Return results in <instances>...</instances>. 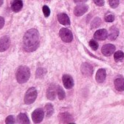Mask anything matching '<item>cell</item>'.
<instances>
[{"instance_id": "484cf974", "label": "cell", "mask_w": 124, "mask_h": 124, "mask_svg": "<svg viewBox=\"0 0 124 124\" xmlns=\"http://www.w3.org/2000/svg\"><path fill=\"white\" fill-rule=\"evenodd\" d=\"M109 3L112 8H116L119 5V0H109Z\"/></svg>"}, {"instance_id": "ba28073f", "label": "cell", "mask_w": 124, "mask_h": 124, "mask_svg": "<svg viewBox=\"0 0 124 124\" xmlns=\"http://www.w3.org/2000/svg\"><path fill=\"white\" fill-rule=\"evenodd\" d=\"M62 81H63L64 86L67 89H71L74 86L73 78L70 75H64L62 78Z\"/></svg>"}, {"instance_id": "d6986e66", "label": "cell", "mask_w": 124, "mask_h": 124, "mask_svg": "<svg viewBox=\"0 0 124 124\" xmlns=\"http://www.w3.org/2000/svg\"><path fill=\"white\" fill-rule=\"evenodd\" d=\"M17 123H18L26 124V123H30V121H29V119L26 114L20 113L17 117Z\"/></svg>"}, {"instance_id": "83f0119b", "label": "cell", "mask_w": 124, "mask_h": 124, "mask_svg": "<svg viewBox=\"0 0 124 124\" xmlns=\"http://www.w3.org/2000/svg\"><path fill=\"white\" fill-rule=\"evenodd\" d=\"M5 123H6L7 124H13V123H15V118H14V116H13V115H10V116H8V117L6 118Z\"/></svg>"}, {"instance_id": "ffe728a7", "label": "cell", "mask_w": 124, "mask_h": 124, "mask_svg": "<svg viewBox=\"0 0 124 124\" xmlns=\"http://www.w3.org/2000/svg\"><path fill=\"white\" fill-rule=\"evenodd\" d=\"M45 112L47 117H50L53 113V107L51 104H47L45 107Z\"/></svg>"}, {"instance_id": "5b68a950", "label": "cell", "mask_w": 124, "mask_h": 124, "mask_svg": "<svg viewBox=\"0 0 124 124\" xmlns=\"http://www.w3.org/2000/svg\"><path fill=\"white\" fill-rule=\"evenodd\" d=\"M44 115H45V113H44V111L42 109L39 108V109H35L32 112V115H31L33 122L35 123H39L43 120Z\"/></svg>"}, {"instance_id": "e0dca14e", "label": "cell", "mask_w": 124, "mask_h": 124, "mask_svg": "<svg viewBox=\"0 0 124 124\" xmlns=\"http://www.w3.org/2000/svg\"><path fill=\"white\" fill-rule=\"evenodd\" d=\"M11 8L16 13L19 12L23 8V2H22V0H13V2H12Z\"/></svg>"}, {"instance_id": "7c38bea8", "label": "cell", "mask_w": 124, "mask_h": 124, "mask_svg": "<svg viewBox=\"0 0 124 124\" xmlns=\"http://www.w3.org/2000/svg\"><path fill=\"white\" fill-rule=\"evenodd\" d=\"M57 94V86L55 85H50L47 91V98L51 101L54 100Z\"/></svg>"}, {"instance_id": "44dd1931", "label": "cell", "mask_w": 124, "mask_h": 124, "mask_svg": "<svg viewBox=\"0 0 124 124\" xmlns=\"http://www.w3.org/2000/svg\"><path fill=\"white\" fill-rule=\"evenodd\" d=\"M124 58V53L123 51L121 50H118L117 51L115 55H114V59L116 62H118V61H120L123 59Z\"/></svg>"}, {"instance_id": "4316f807", "label": "cell", "mask_w": 124, "mask_h": 124, "mask_svg": "<svg viewBox=\"0 0 124 124\" xmlns=\"http://www.w3.org/2000/svg\"><path fill=\"white\" fill-rule=\"evenodd\" d=\"M42 11H43L44 16H45L46 18H47V17L50 16V8H49L47 6H46V5L43 6V8H42Z\"/></svg>"}, {"instance_id": "30bf717a", "label": "cell", "mask_w": 124, "mask_h": 124, "mask_svg": "<svg viewBox=\"0 0 124 124\" xmlns=\"http://www.w3.org/2000/svg\"><path fill=\"white\" fill-rule=\"evenodd\" d=\"M115 50V47L112 44H105L101 48V53L106 56L111 55Z\"/></svg>"}, {"instance_id": "6da1fadb", "label": "cell", "mask_w": 124, "mask_h": 124, "mask_svg": "<svg viewBox=\"0 0 124 124\" xmlns=\"http://www.w3.org/2000/svg\"><path fill=\"white\" fill-rule=\"evenodd\" d=\"M39 44L38 31L31 29L27 31L23 36V48L27 52H33L37 49Z\"/></svg>"}, {"instance_id": "7402d4cb", "label": "cell", "mask_w": 124, "mask_h": 124, "mask_svg": "<svg viewBox=\"0 0 124 124\" xmlns=\"http://www.w3.org/2000/svg\"><path fill=\"white\" fill-rule=\"evenodd\" d=\"M57 95L60 100H62L65 98V92L61 86H57Z\"/></svg>"}, {"instance_id": "4fadbf2b", "label": "cell", "mask_w": 124, "mask_h": 124, "mask_svg": "<svg viewBox=\"0 0 124 124\" xmlns=\"http://www.w3.org/2000/svg\"><path fill=\"white\" fill-rule=\"evenodd\" d=\"M58 21L64 26H69L70 24V20L69 16L66 13H60L58 15Z\"/></svg>"}, {"instance_id": "f1b7e54d", "label": "cell", "mask_w": 124, "mask_h": 124, "mask_svg": "<svg viewBox=\"0 0 124 124\" xmlns=\"http://www.w3.org/2000/svg\"><path fill=\"white\" fill-rule=\"evenodd\" d=\"M115 20V16L112 14H108L105 16V21L107 22H112Z\"/></svg>"}, {"instance_id": "277c9868", "label": "cell", "mask_w": 124, "mask_h": 124, "mask_svg": "<svg viewBox=\"0 0 124 124\" xmlns=\"http://www.w3.org/2000/svg\"><path fill=\"white\" fill-rule=\"evenodd\" d=\"M59 36L61 39L65 42H71L73 39L72 31L67 28L61 29V30L59 31Z\"/></svg>"}, {"instance_id": "1f68e13d", "label": "cell", "mask_w": 124, "mask_h": 124, "mask_svg": "<svg viewBox=\"0 0 124 124\" xmlns=\"http://www.w3.org/2000/svg\"><path fill=\"white\" fill-rule=\"evenodd\" d=\"M75 3H85L88 0H74Z\"/></svg>"}, {"instance_id": "cb8c5ba5", "label": "cell", "mask_w": 124, "mask_h": 124, "mask_svg": "<svg viewBox=\"0 0 124 124\" xmlns=\"http://www.w3.org/2000/svg\"><path fill=\"white\" fill-rule=\"evenodd\" d=\"M46 73V70H45L44 68H38L36 72V77L37 78H42Z\"/></svg>"}, {"instance_id": "52a82bcc", "label": "cell", "mask_w": 124, "mask_h": 124, "mask_svg": "<svg viewBox=\"0 0 124 124\" xmlns=\"http://www.w3.org/2000/svg\"><path fill=\"white\" fill-rule=\"evenodd\" d=\"M10 40L8 36H3L0 38V52H4L10 47Z\"/></svg>"}, {"instance_id": "7a4b0ae2", "label": "cell", "mask_w": 124, "mask_h": 124, "mask_svg": "<svg viewBox=\"0 0 124 124\" xmlns=\"http://www.w3.org/2000/svg\"><path fill=\"white\" fill-rule=\"evenodd\" d=\"M30 70L26 66L20 67L16 72V79L18 83L23 84L26 83L30 78Z\"/></svg>"}, {"instance_id": "8992f818", "label": "cell", "mask_w": 124, "mask_h": 124, "mask_svg": "<svg viewBox=\"0 0 124 124\" xmlns=\"http://www.w3.org/2000/svg\"><path fill=\"white\" fill-rule=\"evenodd\" d=\"M81 72L83 75L86 76V77H91L93 73V67L91 64H89L88 63H83L82 65H81Z\"/></svg>"}, {"instance_id": "d6a6232c", "label": "cell", "mask_w": 124, "mask_h": 124, "mask_svg": "<svg viewBox=\"0 0 124 124\" xmlns=\"http://www.w3.org/2000/svg\"><path fill=\"white\" fill-rule=\"evenodd\" d=\"M3 4V0H0V7H1Z\"/></svg>"}, {"instance_id": "5bb4252c", "label": "cell", "mask_w": 124, "mask_h": 124, "mask_svg": "<svg viewBox=\"0 0 124 124\" xmlns=\"http://www.w3.org/2000/svg\"><path fill=\"white\" fill-rule=\"evenodd\" d=\"M94 38L98 40H104L107 37V31L106 29H99L94 33Z\"/></svg>"}, {"instance_id": "ac0fdd59", "label": "cell", "mask_w": 124, "mask_h": 124, "mask_svg": "<svg viewBox=\"0 0 124 124\" xmlns=\"http://www.w3.org/2000/svg\"><path fill=\"white\" fill-rule=\"evenodd\" d=\"M119 34V31L115 26H112L109 29L108 38L109 40H115Z\"/></svg>"}, {"instance_id": "f546056e", "label": "cell", "mask_w": 124, "mask_h": 124, "mask_svg": "<svg viewBox=\"0 0 124 124\" xmlns=\"http://www.w3.org/2000/svg\"><path fill=\"white\" fill-rule=\"evenodd\" d=\"M94 3L99 7H102L104 5V0H93Z\"/></svg>"}, {"instance_id": "603a6c76", "label": "cell", "mask_w": 124, "mask_h": 124, "mask_svg": "<svg viewBox=\"0 0 124 124\" xmlns=\"http://www.w3.org/2000/svg\"><path fill=\"white\" fill-rule=\"evenodd\" d=\"M101 24V19L99 18H95L91 23V29H95L99 26V25Z\"/></svg>"}, {"instance_id": "d4e9b609", "label": "cell", "mask_w": 124, "mask_h": 124, "mask_svg": "<svg viewBox=\"0 0 124 124\" xmlns=\"http://www.w3.org/2000/svg\"><path fill=\"white\" fill-rule=\"evenodd\" d=\"M89 45L91 47V49L93 50H96L98 49V47H99L98 43L95 40H93V39H92V40H91L89 42Z\"/></svg>"}, {"instance_id": "4dcf8cb0", "label": "cell", "mask_w": 124, "mask_h": 124, "mask_svg": "<svg viewBox=\"0 0 124 124\" xmlns=\"http://www.w3.org/2000/svg\"><path fill=\"white\" fill-rule=\"evenodd\" d=\"M4 25H5V19H4V18L0 16V29H2Z\"/></svg>"}, {"instance_id": "2e32d148", "label": "cell", "mask_w": 124, "mask_h": 124, "mask_svg": "<svg viewBox=\"0 0 124 124\" xmlns=\"http://www.w3.org/2000/svg\"><path fill=\"white\" fill-rule=\"evenodd\" d=\"M107 74H106V70L104 69H100L97 71L96 75V80L99 83H102L105 78H106Z\"/></svg>"}, {"instance_id": "8fae6325", "label": "cell", "mask_w": 124, "mask_h": 124, "mask_svg": "<svg viewBox=\"0 0 124 124\" xmlns=\"http://www.w3.org/2000/svg\"><path fill=\"white\" fill-rule=\"evenodd\" d=\"M88 10V7L86 5H80L75 8L74 14L76 16H81L84 15Z\"/></svg>"}, {"instance_id": "3957f363", "label": "cell", "mask_w": 124, "mask_h": 124, "mask_svg": "<svg viewBox=\"0 0 124 124\" xmlns=\"http://www.w3.org/2000/svg\"><path fill=\"white\" fill-rule=\"evenodd\" d=\"M37 91L35 88H30L26 93L24 96V102L26 104H32L37 99Z\"/></svg>"}, {"instance_id": "9a60e30c", "label": "cell", "mask_w": 124, "mask_h": 124, "mask_svg": "<svg viewBox=\"0 0 124 124\" xmlns=\"http://www.w3.org/2000/svg\"><path fill=\"white\" fill-rule=\"evenodd\" d=\"M115 89L118 91H124V78L122 77H118L115 80L114 82Z\"/></svg>"}, {"instance_id": "9c48e42d", "label": "cell", "mask_w": 124, "mask_h": 124, "mask_svg": "<svg viewBox=\"0 0 124 124\" xmlns=\"http://www.w3.org/2000/svg\"><path fill=\"white\" fill-rule=\"evenodd\" d=\"M60 123H74V119L72 116L68 112H62L59 115Z\"/></svg>"}]
</instances>
